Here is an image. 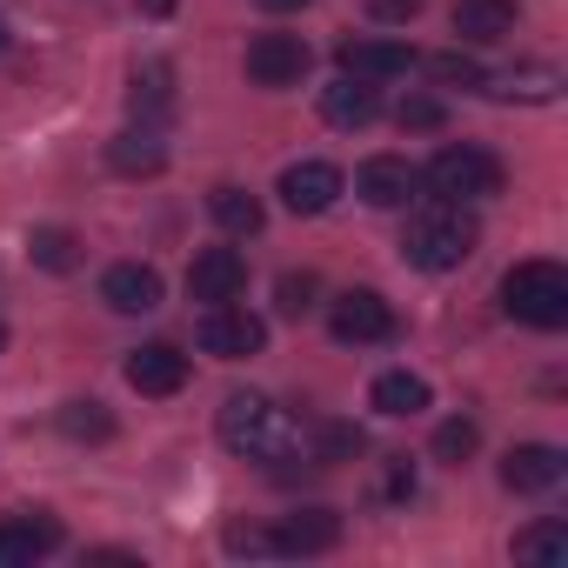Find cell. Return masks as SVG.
<instances>
[{
  "label": "cell",
  "mask_w": 568,
  "mask_h": 568,
  "mask_svg": "<svg viewBox=\"0 0 568 568\" xmlns=\"http://www.w3.org/2000/svg\"><path fill=\"white\" fill-rule=\"evenodd\" d=\"M221 442H227L241 462H261V468H281V462H295V455L308 448L302 422L281 415L267 395H227V402H221Z\"/></svg>",
  "instance_id": "cell-1"
},
{
  "label": "cell",
  "mask_w": 568,
  "mask_h": 568,
  "mask_svg": "<svg viewBox=\"0 0 568 568\" xmlns=\"http://www.w3.org/2000/svg\"><path fill=\"white\" fill-rule=\"evenodd\" d=\"M475 241H481L475 214H462V201H442V207H422V214L408 221L402 261L422 267V274H448V267H462V261L475 254Z\"/></svg>",
  "instance_id": "cell-2"
},
{
  "label": "cell",
  "mask_w": 568,
  "mask_h": 568,
  "mask_svg": "<svg viewBox=\"0 0 568 568\" xmlns=\"http://www.w3.org/2000/svg\"><path fill=\"white\" fill-rule=\"evenodd\" d=\"M501 308L528 328H561L568 322V267L561 261H515L501 274Z\"/></svg>",
  "instance_id": "cell-3"
},
{
  "label": "cell",
  "mask_w": 568,
  "mask_h": 568,
  "mask_svg": "<svg viewBox=\"0 0 568 568\" xmlns=\"http://www.w3.org/2000/svg\"><path fill=\"white\" fill-rule=\"evenodd\" d=\"M422 181L442 201H488V194H501V161L488 148H442Z\"/></svg>",
  "instance_id": "cell-4"
},
{
  "label": "cell",
  "mask_w": 568,
  "mask_h": 568,
  "mask_svg": "<svg viewBox=\"0 0 568 568\" xmlns=\"http://www.w3.org/2000/svg\"><path fill=\"white\" fill-rule=\"evenodd\" d=\"M194 342H201V355H214V362H254V355L267 348V328H261V315H247V308H234V302H214V308L201 315Z\"/></svg>",
  "instance_id": "cell-5"
},
{
  "label": "cell",
  "mask_w": 568,
  "mask_h": 568,
  "mask_svg": "<svg viewBox=\"0 0 568 568\" xmlns=\"http://www.w3.org/2000/svg\"><path fill=\"white\" fill-rule=\"evenodd\" d=\"M328 335L348 342V348H368V342H388L395 335V308L375 295V288H348L328 302Z\"/></svg>",
  "instance_id": "cell-6"
},
{
  "label": "cell",
  "mask_w": 568,
  "mask_h": 568,
  "mask_svg": "<svg viewBox=\"0 0 568 568\" xmlns=\"http://www.w3.org/2000/svg\"><path fill=\"white\" fill-rule=\"evenodd\" d=\"M308 41L302 34H254L247 41V81L254 88H302L308 74Z\"/></svg>",
  "instance_id": "cell-7"
},
{
  "label": "cell",
  "mask_w": 568,
  "mask_h": 568,
  "mask_svg": "<svg viewBox=\"0 0 568 568\" xmlns=\"http://www.w3.org/2000/svg\"><path fill=\"white\" fill-rule=\"evenodd\" d=\"M54 548H61V521L48 508H21V515L0 521V568H34Z\"/></svg>",
  "instance_id": "cell-8"
},
{
  "label": "cell",
  "mask_w": 568,
  "mask_h": 568,
  "mask_svg": "<svg viewBox=\"0 0 568 568\" xmlns=\"http://www.w3.org/2000/svg\"><path fill=\"white\" fill-rule=\"evenodd\" d=\"M128 388H134V395H154V402L181 395V388H187V355H181L174 342L134 348V355H128Z\"/></svg>",
  "instance_id": "cell-9"
},
{
  "label": "cell",
  "mask_w": 568,
  "mask_h": 568,
  "mask_svg": "<svg viewBox=\"0 0 568 568\" xmlns=\"http://www.w3.org/2000/svg\"><path fill=\"white\" fill-rule=\"evenodd\" d=\"M281 201H288V214H328L342 201V168L335 161H295V168H281Z\"/></svg>",
  "instance_id": "cell-10"
},
{
  "label": "cell",
  "mask_w": 568,
  "mask_h": 568,
  "mask_svg": "<svg viewBox=\"0 0 568 568\" xmlns=\"http://www.w3.org/2000/svg\"><path fill=\"white\" fill-rule=\"evenodd\" d=\"M241 288H247V261H241L234 247H201V254H194V267H187V295H194V302L214 308V302H234Z\"/></svg>",
  "instance_id": "cell-11"
},
{
  "label": "cell",
  "mask_w": 568,
  "mask_h": 568,
  "mask_svg": "<svg viewBox=\"0 0 568 568\" xmlns=\"http://www.w3.org/2000/svg\"><path fill=\"white\" fill-rule=\"evenodd\" d=\"M101 302H108L114 315H154V308H161V274H154L148 261H114V267L101 274Z\"/></svg>",
  "instance_id": "cell-12"
},
{
  "label": "cell",
  "mask_w": 568,
  "mask_h": 568,
  "mask_svg": "<svg viewBox=\"0 0 568 568\" xmlns=\"http://www.w3.org/2000/svg\"><path fill=\"white\" fill-rule=\"evenodd\" d=\"M355 194H362L368 207H408V201L422 194V174H415L402 154H375V161H362Z\"/></svg>",
  "instance_id": "cell-13"
},
{
  "label": "cell",
  "mask_w": 568,
  "mask_h": 568,
  "mask_svg": "<svg viewBox=\"0 0 568 568\" xmlns=\"http://www.w3.org/2000/svg\"><path fill=\"white\" fill-rule=\"evenodd\" d=\"M561 475H568V455L548 448V442H521V448L501 455V481H508L515 495H548Z\"/></svg>",
  "instance_id": "cell-14"
},
{
  "label": "cell",
  "mask_w": 568,
  "mask_h": 568,
  "mask_svg": "<svg viewBox=\"0 0 568 568\" xmlns=\"http://www.w3.org/2000/svg\"><path fill=\"white\" fill-rule=\"evenodd\" d=\"M448 21H455V34H462L468 48H495V41H508V34H515L521 8H515V0H455Z\"/></svg>",
  "instance_id": "cell-15"
},
{
  "label": "cell",
  "mask_w": 568,
  "mask_h": 568,
  "mask_svg": "<svg viewBox=\"0 0 568 568\" xmlns=\"http://www.w3.org/2000/svg\"><path fill=\"white\" fill-rule=\"evenodd\" d=\"M415 68V48L408 41H342V74H355V81H402Z\"/></svg>",
  "instance_id": "cell-16"
},
{
  "label": "cell",
  "mask_w": 568,
  "mask_h": 568,
  "mask_svg": "<svg viewBox=\"0 0 568 568\" xmlns=\"http://www.w3.org/2000/svg\"><path fill=\"white\" fill-rule=\"evenodd\" d=\"M274 541H281V555H328L342 541V515L335 508H295L274 528Z\"/></svg>",
  "instance_id": "cell-17"
},
{
  "label": "cell",
  "mask_w": 568,
  "mask_h": 568,
  "mask_svg": "<svg viewBox=\"0 0 568 568\" xmlns=\"http://www.w3.org/2000/svg\"><path fill=\"white\" fill-rule=\"evenodd\" d=\"M108 168H114V174H161V168H168V141H161V128H154V121L121 128V134L108 141Z\"/></svg>",
  "instance_id": "cell-18"
},
{
  "label": "cell",
  "mask_w": 568,
  "mask_h": 568,
  "mask_svg": "<svg viewBox=\"0 0 568 568\" xmlns=\"http://www.w3.org/2000/svg\"><path fill=\"white\" fill-rule=\"evenodd\" d=\"M322 114H328V128H368L382 114V94H375V81L342 74V81L322 88Z\"/></svg>",
  "instance_id": "cell-19"
},
{
  "label": "cell",
  "mask_w": 568,
  "mask_h": 568,
  "mask_svg": "<svg viewBox=\"0 0 568 568\" xmlns=\"http://www.w3.org/2000/svg\"><path fill=\"white\" fill-rule=\"evenodd\" d=\"M435 395H428V382L422 375H408V368H388V375H375V388H368V408L375 415H388V422H408V415H422Z\"/></svg>",
  "instance_id": "cell-20"
},
{
  "label": "cell",
  "mask_w": 568,
  "mask_h": 568,
  "mask_svg": "<svg viewBox=\"0 0 568 568\" xmlns=\"http://www.w3.org/2000/svg\"><path fill=\"white\" fill-rule=\"evenodd\" d=\"M515 561H535V568H561V561H568V521H555V515L528 521V528L515 535Z\"/></svg>",
  "instance_id": "cell-21"
},
{
  "label": "cell",
  "mask_w": 568,
  "mask_h": 568,
  "mask_svg": "<svg viewBox=\"0 0 568 568\" xmlns=\"http://www.w3.org/2000/svg\"><path fill=\"white\" fill-rule=\"evenodd\" d=\"M28 254H34V267H48V274H74V267H81V234H74V227H34V234H28Z\"/></svg>",
  "instance_id": "cell-22"
},
{
  "label": "cell",
  "mask_w": 568,
  "mask_h": 568,
  "mask_svg": "<svg viewBox=\"0 0 568 568\" xmlns=\"http://www.w3.org/2000/svg\"><path fill=\"white\" fill-rule=\"evenodd\" d=\"M128 101H134V114L148 121V114H168L174 108V68L168 61H148V68H134V88H128Z\"/></svg>",
  "instance_id": "cell-23"
},
{
  "label": "cell",
  "mask_w": 568,
  "mask_h": 568,
  "mask_svg": "<svg viewBox=\"0 0 568 568\" xmlns=\"http://www.w3.org/2000/svg\"><path fill=\"white\" fill-rule=\"evenodd\" d=\"M207 214H214L227 234H261V221H267L247 187H214V194H207Z\"/></svg>",
  "instance_id": "cell-24"
},
{
  "label": "cell",
  "mask_w": 568,
  "mask_h": 568,
  "mask_svg": "<svg viewBox=\"0 0 568 568\" xmlns=\"http://www.w3.org/2000/svg\"><path fill=\"white\" fill-rule=\"evenodd\" d=\"M308 448H315V462H322V468H335V462H355V455L368 448V435H362L355 422H322V428L308 435Z\"/></svg>",
  "instance_id": "cell-25"
},
{
  "label": "cell",
  "mask_w": 568,
  "mask_h": 568,
  "mask_svg": "<svg viewBox=\"0 0 568 568\" xmlns=\"http://www.w3.org/2000/svg\"><path fill=\"white\" fill-rule=\"evenodd\" d=\"M488 94L495 101H555L561 94V74L555 68H521V74H501Z\"/></svg>",
  "instance_id": "cell-26"
},
{
  "label": "cell",
  "mask_w": 568,
  "mask_h": 568,
  "mask_svg": "<svg viewBox=\"0 0 568 568\" xmlns=\"http://www.w3.org/2000/svg\"><path fill=\"white\" fill-rule=\"evenodd\" d=\"M61 435H68V442H108V435H114V415H108L101 402H68V408H61Z\"/></svg>",
  "instance_id": "cell-27"
},
{
  "label": "cell",
  "mask_w": 568,
  "mask_h": 568,
  "mask_svg": "<svg viewBox=\"0 0 568 568\" xmlns=\"http://www.w3.org/2000/svg\"><path fill=\"white\" fill-rule=\"evenodd\" d=\"M475 448H481V428H475L468 415H455V422H442V428H435V455H442L448 468H462Z\"/></svg>",
  "instance_id": "cell-28"
},
{
  "label": "cell",
  "mask_w": 568,
  "mask_h": 568,
  "mask_svg": "<svg viewBox=\"0 0 568 568\" xmlns=\"http://www.w3.org/2000/svg\"><path fill=\"white\" fill-rule=\"evenodd\" d=\"M315 295H322V281H315L308 267H302V274H281V288H274V302H281V315H295V322H302V315L315 308Z\"/></svg>",
  "instance_id": "cell-29"
},
{
  "label": "cell",
  "mask_w": 568,
  "mask_h": 568,
  "mask_svg": "<svg viewBox=\"0 0 568 568\" xmlns=\"http://www.w3.org/2000/svg\"><path fill=\"white\" fill-rule=\"evenodd\" d=\"M428 74H435L442 88H488V74H481V61H475V54H435V61H428Z\"/></svg>",
  "instance_id": "cell-30"
},
{
  "label": "cell",
  "mask_w": 568,
  "mask_h": 568,
  "mask_svg": "<svg viewBox=\"0 0 568 568\" xmlns=\"http://www.w3.org/2000/svg\"><path fill=\"white\" fill-rule=\"evenodd\" d=\"M395 121H402V128H408V134H435V128H442V121H448V108H442V101H435V94H408V101H402V108H395Z\"/></svg>",
  "instance_id": "cell-31"
},
{
  "label": "cell",
  "mask_w": 568,
  "mask_h": 568,
  "mask_svg": "<svg viewBox=\"0 0 568 568\" xmlns=\"http://www.w3.org/2000/svg\"><path fill=\"white\" fill-rule=\"evenodd\" d=\"M227 555H281V541H274V528H254V521H227Z\"/></svg>",
  "instance_id": "cell-32"
},
{
  "label": "cell",
  "mask_w": 568,
  "mask_h": 568,
  "mask_svg": "<svg viewBox=\"0 0 568 568\" xmlns=\"http://www.w3.org/2000/svg\"><path fill=\"white\" fill-rule=\"evenodd\" d=\"M382 495H388V501H408V495H415V462H408V455H388V468H382Z\"/></svg>",
  "instance_id": "cell-33"
},
{
  "label": "cell",
  "mask_w": 568,
  "mask_h": 568,
  "mask_svg": "<svg viewBox=\"0 0 568 568\" xmlns=\"http://www.w3.org/2000/svg\"><path fill=\"white\" fill-rule=\"evenodd\" d=\"M362 8H368L375 21H388V28H408V21L422 14V0H362Z\"/></svg>",
  "instance_id": "cell-34"
},
{
  "label": "cell",
  "mask_w": 568,
  "mask_h": 568,
  "mask_svg": "<svg viewBox=\"0 0 568 568\" xmlns=\"http://www.w3.org/2000/svg\"><path fill=\"white\" fill-rule=\"evenodd\" d=\"M88 561H101V568H141V555H134V548H94Z\"/></svg>",
  "instance_id": "cell-35"
},
{
  "label": "cell",
  "mask_w": 568,
  "mask_h": 568,
  "mask_svg": "<svg viewBox=\"0 0 568 568\" xmlns=\"http://www.w3.org/2000/svg\"><path fill=\"white\" fill-rule=\"evenodd\" d=\"M267 14H295V8H308V0H261Z\"/></svg>",
  "instance_id": "cell-36"
},
{
  "label": "cell",
  "mask_w": 568,
  "mask_h": 568,
  "mask_svg": "<svg viewBox=\"0 0 568 568\" xmlns=\"http://www.w3.org/2000/svg\"><path fill=\"white\" fill-rule=\"evenodd\" d=\"M141 14H174V0H141Z\"/></svg>",
  "instance_id": "cell-37"
},
{
  "label": "cell",
  "mask_w": 568,
  "mask_h": 568,
  "mask_svg": "<svg viewBox=\"0 0 568 568\" xmlns=\"http://www.w3.org/2000/svg\"><path fill=\"white\" fill-rule=\"evenodd\" d=\"M0 54H8V21H0Z\"/></svg>",
  "instance_id": "cell-38"
},
{
  "label": "cell",
  "mask_w": 568,
  "mask_h": 568,
  "mask_svg": "<svg viewBox=\"0 0 568 568\" xmlns=\"http://www.w3.org/2000/svg\"><path fill=\"white\" fill-rule=\"evenodd\" d=\"M0 348H8V328H0Z\"/></svg>",
  "instance_id": "cell-39"
}]
</instances>
